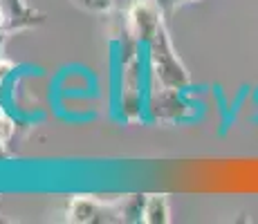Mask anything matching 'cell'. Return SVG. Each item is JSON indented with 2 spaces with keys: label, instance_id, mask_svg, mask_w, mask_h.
I'll list each match as a JSON object with an SVG mask.
<instances>
[{
  "label": "cell",
  "instance_id": "1",
  "mask_svg": "<svg viewBox=\"0 0 258 224\" xmlns=\"http://www.w3.org/2000/svg\"><path fill=\"white\" fill-rule=\"evenodd\" d=\"M148 49H151V72H153V77L160 81V86L175 88V90L188 88L191 77H188L184 63L180 61V56H177L175 49H173V43H171V38H168V32L164 25H162L155 36L151 38Z\"/></svg>",
  "mask_w": 258,
  "mask_h": 224
},
{
  "label": "cell",
  "instance_id": "2",
  "mask_svg": "<svg viewBox=\"0 0 258 224\" xmlns=\"http://www.w3.org/2000/svg\"><path fill=\"white\" fill-rule=\"evenodd\" d=\"M126 16V36L135 38L137 43H151L157 29L164 25V12L155 0H135Z\"/></svg>",
  "mask_w": 258,
  "mask_h": 224
},
{
  "label": "cell",
  "instance_id": "3",
  "mask_svg": "<svg viewBox=\"0 0 258 224\" xmlns=\"http://www.w3.org/2000/svg\"><path fill=\"white\" fill-rule=\"evenodd\" d=\"M148 114L157 121H177L188 114V106L180 97V90L162 86V90L153 92L151 101H148Z\"/></svg>",
  "mask_w": 258,
  "mask_h": 224
},
{
  "label": "cell",
  "instance_id": "4",
  "mask_svg": "<svg viewBox=\"0 0 258 224\" xmlns=\"http://www.w3.org/2000/svg\"><path fill=\"white\" fill-rule=\"evenodd\" d=\"M142 79H140V61L123 63V94H121V106L126 119H137L142 108Z\"/></svg>",
  "mask_w": 258,
  "mask_h": 224
},
{
  "label": "cell",
  "instance_id": "5",
  "mask_svg": "<svg viewBox=\"0 0 258 224\" xmlns=\"http://www.w3.org/2000/svg\"><path fill=\"white\" fill-rule=\"evenodd\" d=\"M5 16H7V34L14 29H25V27H34L45 21V14L29 9L23 0H0Z\"/></svg>",
  "mask_w": 258,
  "mask_h": 224
},
{
  "label": "cell",
  "instance_id": "6",
  "mask_svg": "<svg viewBox=\"0 0 258 224\" xmlns=\"http://www.w3.org/2000/svg\"><path fill=\"white\" fill-rule=\"evenodd\" d=\"M101 213H103L101 204L94 200V197L79 195V197H74V200L70 202V208H68V220L79 222V224H83V222H103L101 217H99Z\"/></svg>",
  "mask_w": 258,
  "mask_h": 224
},
{
  "label": "cell",
  "instance_id": "7",
  "mask_svg": "<svg viewBox=\"0 0 258 224\" xmlns=\"http://www.w3.org/2000/svg\"><path fill=\"white\" fill-rule=\"evenodd\" d=\"M142 222L146 224H166L171 222V211H168L166 195H148L146 206H144Z\"/></svg>",
  "mask_w": 258,
  "mask_h": 224
},
{
  "label": "cell",
  "instance_id": "8",
  "mask_svg": "<svg viewBox=\"0 0 258 224\" xmlns=\"http://www.w3.org/2000/svg\"><path fill=\"white\" fill-rule=\"evenodd\" d=\"M146 197L148 195H128L126 200L121 202V215L123 222H137L144 217V206H146Z\"/></svg>",
  "mask_w": 258,
  "mask_h": 224
},
{
  "label": "cell",
  "instance_id": "9",
  "mask_svg": "<svg viewBox=\"0 0 258 224\" xmlns=\"http://www.w3.org/2000/svg\"><path fill=\"white\" fill-rule=\"evenodd\" d=\"M14 130H16V126H14L12 117L0 108V143L7 146V143L12 141V137H14Z\"/></svg>",
  "mask_w": 258,
  "mask_h": 224
},
{
  "label": "cell",
  "instance_id": "10",
  "mask_svg": "<svg viewBox=\"0 0 258 224\" xmlns=\"http://www.w3.org/2000/svg\"><path fill=\"white\" fill-rule=\"evenodd\" d=\"M74 3L90 9V12H108L115 5V0H74Z\"/></svg>",
  "mask_w": 258,
  "mask_h": 224
},
{
  "label": "cell",
  "instance_id": "11",
  "mask_svg": "<svg viewBox=\"0 0 258 224\" xmlns=\"http://www.w3.org/2000/svg\"><path fill=\"white\" fill-rule=\"evenodd\" d=\"M14 72V63L12 61H5V58H0V86H3V81L9 77V74Z\"/></svg>",
  "mask_w": 258,
  "mask_h": 224
},
{
  "label": "cell",
  "instance_id": "12",
  "mask_svg": "<svg viewBox=\"0 0 258 224\" xmlns=\"http://www.w3.org/2000/svg\"><path fill=\"white\" fill-rule=\"evenodd\" d=\"M155 3L160 5V9L164 12V16H168V14H171L173 9H175L177 5H180V0H155Z\"/></svg>",
  "mask_w": 258,
  "mask_h": 224
},
{
  "label": "cell",
  "instance_id": "13",
  "mask_svg": "<svg viewBox=\"0 0 258 224\" xmlns=\"http://www.w3.org/2000/svg\"><path fill=\"white\" fill-rule=\"evenodd\" d=\"M5 41H7V32H0V58H3V49H5Z\"/></svg>",
  "mask_w": 258,
  "mask_h": 224
},
{
  "label": "cell",
  "instance_id": "14",
  "mask_svg": "<svg viewBox=\"0 0 258 224\" xmlns=\"http://www.w3.org/2000/svg\"><path fill=\"white\" fill-rule=\"evenodd\" d=\"M180 3H198V0H180Z\"/></svg>",
  "mask_w": 258,
  "mask_h": 224
}]
</instances>
